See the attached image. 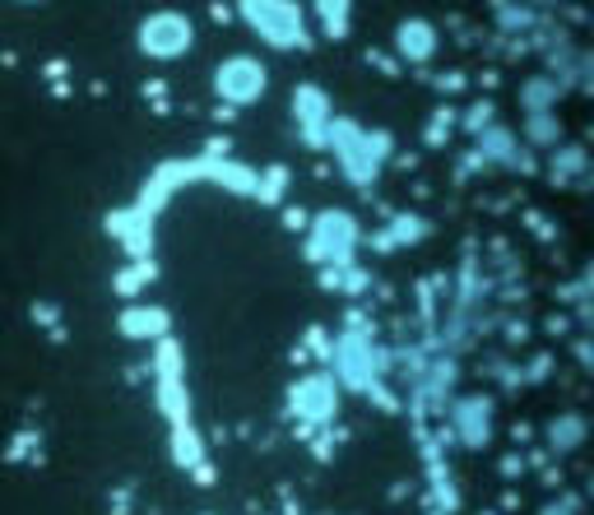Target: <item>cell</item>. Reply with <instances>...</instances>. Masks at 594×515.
Instances as JSON below:
<instances>
[{"instance_id": "obj_7", "label": "cell", "mask_w": 594, "mask_h": 515, "mask_svg": "<svg viewBox=\"0 0 594 515\" xmlns=\"http://www.w3.org/2000/svg\"><path fill=\"white\" fill-rule=\"evenodd\" d=\"M317 14H321V24H325L330 38H344L348 14H354V0H317Z\"/></svg>"}, {"instance_id": "obj_2", "label": "cell", "mask_w": 594, "mask_h": 515, "mask_svg": "<svg viewBox=\"0 0 594 515\" xmlns=\"http://www.w3.org/2000/svg\"><path fill=\"white\" fill-rule=\"evenodd\" d=\"M139 51L153 61H177L182 51H190V42H196V28H190L186 14L177 10H159V14H149L145 24H139Z\"/></svg>"}, {"instance_id": "obj_1", "label": "cell", "mask_w": 594, "mask_h": 515, "mask_svg": "<svg viewBox=\"0 0 594 515\" xmlns=\"http://www.w3.org/2000/svg\"><path fill=\"white\" fill-rule=\"evenodd\" d=\"M237 14L279 51L307 42V20L293 0H237Z\"/></svg>"}, {"instance_id": "obj_6", "label": "cell", "mask_w": 594, "mask_h": 515, "mask_svg": "<svg viewBox=\"0 0 594 515\" xmlns=\"http://www.w3.org/2000/svg\"><path fill=\"white\" fill-rule=\"evenodd\" d=\"M557 98H562V84H557L553 75H530L525 84H520V108H525L530 116L557 108Z\"/></svg>"}, {"instance_id": "obj_4", "label": "cell", "mask_w": 594, "mask_h": 515, "mask_svg": "<svg viewBox=\"0 0 594 515\" xmlns=\"http://www.w3.org/2000/svg\"><path fill=\"white\" fill-rule=\"evenodd\" d=\"M395 51L405 61H413V65H423V61H432V51H436V28L428 24V20H405L395 28Z\"/></svg>"}, {"instance_id": "obj_8", "label": "cell", "mask_w": 594, "mask_h": 515, "mask_svg": "<svg viewBox=\"0 0 594 515\" xmlns=\"http://www.w3.org/2000/svg\"><path fill=\"white\" fill-rule=\"evenodd\" d=\"M530 135H534L539 145H548V140H557V122H553L548 112H539V116H530Z\"/></svg>"}, {"instance_id": "obj_5", "label": "cell", "mask_w": 594, "mask_h": 515, "mask_svg": "<svg viewBox=\"0 0 594 515\" xmlns=\"http://www.w3.org/2000/svg\"><path fill=\"white\" fill-rule=\"evenodd\" d=\"M325 108H330V98L317 89V84H302V89L293 93V112H297V122H302V130L311 135V140H321V122H325Z\"/></svg>"}, {"instance_id": "obj_3", "label": "cell", "mask_w": 594, "mask_h": 515, "mask_svg": "<svg viewBox=\"0 0 594 515\" xmlns=\"http://www.w3.org/2000/svg\"><path fill=\"white\" fill-rule=\"evenodd\" d=\"M265 65H260L256 56H228L214 71V89L223 102H233V108H247V102H256L260 93H265Z\"/></svg>"}]
</instances>
